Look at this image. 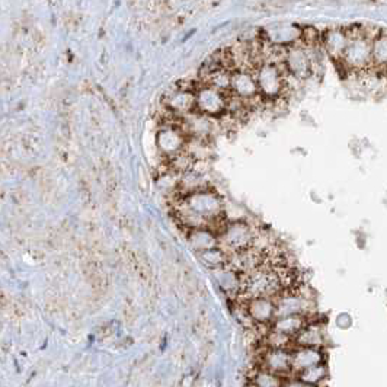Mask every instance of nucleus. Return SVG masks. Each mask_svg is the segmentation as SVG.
Instances as JSON below:
<instances>
[{
	"mask_svg": "<svg viewBox=\"0 0 387 387\" xmlns=\"http://www.w3.org/2000/svg\"><path fill=\"white\" fill-rule=\"evenodd\" d=\"M308 308V301H306L297 292H284V295L278 296L275 301V317H290V316H301Z\"/></svg>",
	"mask_w": 387,
	"mask_h": 387,
	"instance_id": "nucleus-8",
	"label": "nucleus"
},
{
	"mask_svg": "<svg viewBox=\"0 0 387 387\" xmlns=\"http://www.w3.org/2000/svg\"><path fill=\"white\" fill-rule=\"evenodd\" d=\"M322 41L330 57L342 59L346 47H348L350 34L341 28H333L324 34Z\"/></svg>",
	"mask_w": 387,
	"mask_h": 387,
	"instance_id": "nucleus-12",
	"label": "nucleus"
},
{
	"mask_svg": "<svg viewBox=\"0 0 387 387\" xmlns=\"http://www.w3.org/2000/svg\"><path fill=\"white\" fill-rule=\"evenodd\" d=\"M320 342H322V333L316 326H306L297 335V344L303 348H315Z\"/></svg>",
	"mask_w": 387,
	"mask_h": 387,
	"instance_id": "nucleus-18",
	"label": "nucleus"
},
{
	"mask_svg": "<svg viewBox=\"0 0 387 387\" xmlns=\"http://www.w3.org/2000/svg\"><path fill=\"white\" fill-rule=\"evenodd\" d=\"M373 66L387 68V34H377L373 38Z\"/></svg>",
	"mask_w": 387,
	"mask_h": 387,
	"instance_id": "nucleus-16",
	"label": "nucleus"
},
{
	"mask_svg": "<svg viewBox=\"0 0 387 387\" xmlns=\"http://www.w3.org/2000/svg\"><path fill=\"white\" fill-rule=\"evenodd\" d=\"M166 105L173 114L191 112L192 110H197L195 90L179 89L175 92H170L166 97Z\"/></svg>",
	"mask_w": 387,
	"mask_h": 387,
	"instance_id": "nucleus-10",
	"label": "nucleus"
},
{
	"mask_svg": "<svg viewBox=\"0 0 387 387\" xmlns=\"http://www.w3.org/2000/svg\"><path fill=\"white\" fill-rule=\"evenodd\" d=\"M253 387H281L279 376L266 370H261L253 376Z\"/></svg>",
	"mask_w": 387,
	"mask_h": 387,
	"instance_id": "nucleus-19",
	"label": "nucleus"
},
{
	"mask_svg": "<svg viewBox=\"0 0 387 387\" xmlns=\"http://www.w3.org/2000/svg\"><path fill=\"white\" fill-rule=\"evenodd\" d=\"M301 37L303 34L297 26L281 25L266 31V43L277 47H290L292 44H296L297 39Z\"/></svg>",
	"mask_w": 387,
	"mask_h": 387,
	"instance_id": "nucleus-11",
	"label": "nucleus"
},
{
	"mask_svg": "<svg viewBox=\"0 0 387 387\" xmlns=\"http://www.w3.org/2000/svg\"><path fill=\"white\" fill-rule=\"evenodd\" d=\"M197 111L206 117H217L229 110L230 95L220 92L219 89L203 85L195 90Z\"/></svg>",
	"mask_w": 387,
	"mask_h": 387,
	"instance_id": "nucleus-3",
	"label": "nucleus"
},
{
	"mask_svg": "<svg viewBox=\"0 0 387 387\" xmlns=\"http://www.w3.org/2000/svg\"><path fill=\"white\" fill-rule=\"evenodd\" d=\"M157 146L162 153H165L170 159L177 157L186 150L185 131L177 126L162 128L157 135Z\"/></svg>",
	"mask_w": 387,
	"mask_h": 387,
	"instance_id": "nucleus-5",
	"label": "nucleus"
},
{
	"mask_svg": "<svg viewBox=\"0 0 387 387\" xmlns=\"http://www.w3.org/2000/svg\"><path fill=\"white\" fill-rule=\"evenodd\" d=\"M288 387H315L312 384H308V383H304V381H292L291 384H288Z\"/></svg>",
	"mask_w": 387,
	"mask_h": 387,
	"instance_id": "nucleus-21",
	"label": "nucleus"
},
{
	"mask_svg": "<svg viewBox=\"0 0 387 387\" xmlns=\"http://www.w3.org/2000/svg\"><path fill=\"white\" fill-rule=\"evenodd\" d=\"M253 240V232L244 221H235L226 224V228L219 236V244L233 252H244Z\"/></svg>",
	"mask_w": 387,
	"mask_h": 387,
	"instance_id": "nucleus-4",
	"label": "nucleus"
},
{
	"mask_svg": "<svg viewBox=\"0 0 387 387\" xmlns=\"http://www.w3.org/2000/svg\"><path fill=\"white\" fill-rule=\"evenodd\" d=\"M288 75L286 64L281 61L265 60L259 63L255 69V77L262 99H275L281 97L287 86Z\"/></svg>",
	"mask_w": 387,
	"mask_h": 387,
	"instance_id": "nucleus-1",
	"label": "nucleus"
},
{
	"mask_svg": "<svg viewBox=\"0 0 387 387\" xmlns=\"http://www.w3.org/2000/svg\"><path fill=\"white\" fill-rule=\"evenodd\" d=\"M304 320L303 316H290V317H281L277 319L274 324L275 332L283 333V335L291 337V335H299V333L304 329Z\"/></svg>",
	"mask_w": 387,
	"mask_h": 387,
	"instance_id": "nucleus-15",
	"label": "nucleus"
},
{
	"mask_svg": "<svg viewBox=\"0 0 387 387\" xmlns=\"http://www.w3.org/2000/svg\"><path fill=\"white\" fill-rule=\"evenodd\" d=\"M291 354H292V368H297L301 371L320 366V363H322V354H320L316 348H301Z\"/></svg>",
	"mask_w": 387,
	"mask_h": 387,
	"instance_id": "nucleus-14",
	"label": "nucleus"
},
{
	"mask_svg": "<svg viewBox=\"0 0 387 387\" xmlns=\"http://www.w3.org/2000/svg\"><path fill=\"white\" fill-rule=\"evenodd\" d=\"M325 375H326L325 367L324 366H316V367H312V368H308V370L301 371L300 380L313 386V384H316V383H319L320 380H322L325 377Z\"/></svg>",
	"mask_w": 387,
	"mask_h": 387,
	"instance_id": "nucleus-20",
	"label": "nucleus"
},
{
	"mask_svg": "<svg viewBox=\"0 0 387 387\" xmlns=\"http://www.w3.org/2000/svg\"><path fill=\"white\" fill-rule=\"evenodd\" d=\"M199 258H201V261L208 268H223V266H226L229 262V257L226 255L220 248H215L199 253Z\"/></svg>",
	"mask_w": 387,
	"mask_h": 387,
	"instance_id": "nucleus-17",
	"label": "nucleus"
},
{
	"mask_svg": "<svg viewBox=\"0 0 387 387\" xmlns=\"http://www.w3.org/2000/svg\"><path fill=\"white\" fill-rule=\"evenodd\" d=\"M284 64L288 73L296 77H306L312 72V59L309 52L297 43L286 48Z\"/></svg>",
	"mask_w": 387,
	"mask_h": 387,
	"instance_id": "nucleus-6",
	"label": "nucleus"
},
{
	"mask_svg": "<svg viewBox=\"0 0 387 387\" xmlns=\"http://www.w3.org/2000/svg\"><path fill=\"white\" fill-rule=\"evenodd\" d=\"M373 39L366 34H350L348 47H346L342 61L346 68L354 72H364L373 66Z\"/></svg>",
	"mask_w": 387,
	"mask_h": 387,
	"instance_id": "nucleus-2",
	"label": "nucleus"
},
{
	"mask_svg": "<svg viewBox=\"0 0 387 387\" xmlns=\"http://www.w3.org/2000/svg\"><path fill=\"white\" fill-rule=\"evenodd\" d=\"M262 370L281 376L292 368V354L287 350L268 348L262 357Z\"/></svg>",
	"mask_w": 387,
	"mask_h": 387,
	"instance_id": "nucleus-7",
	"label": "nucleus"
},
{
	"mask_svg": "<svg viewBox=\"0 0 387 387\" xmlns=\"http://www.w3.org/2000/svg\"><path fill=\"white\" fill-rule=\"evenodd\" d=\"M188 240H190L191 246L198 253H203L206 250L217 248L219 236L216 233H212L211 230H207V229H197V230H192L190 233Z\"/></svg>",
	"mask_w": 387,
	"mask_h": 387,
	"instance_id": "nucleus-13",
	"label": "nucleus"
},
{
	"mask_svg": "<svg viewBox=\"0 0 387 387\" xmlns=\"http://www.w3.org/2000/svg\"><path fill=\"white\" fill-rule=\"evenodd\" d=\"M246 312L257 325H265L275 317V301L266 297L248 300Z\"/></svg>",
	"mask_w": 387,
	"mask_h": 387,
	"instance_id": "nucleus-9",
	"label": "nucleus"
}]
</instances>
